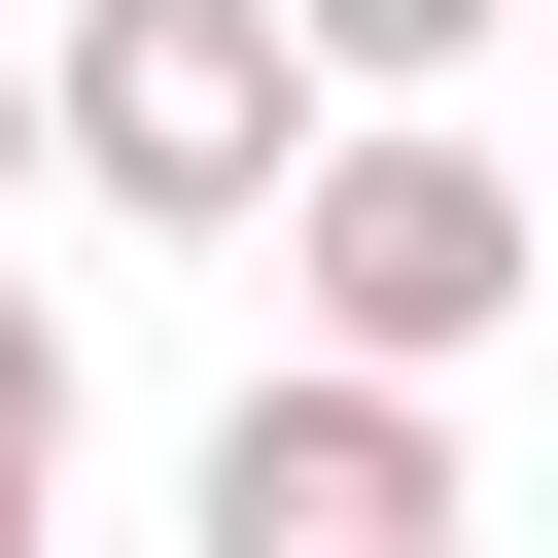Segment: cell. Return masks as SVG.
<instances>
[{
  "instance_id": "2",
  "label": "cell",
  "mask_w": 558,
  "mask_h": 558,
  "mask_svg": "<svg viewBox=\"0 0 558 558\" xmlns=\"http://www.w3.org/2000/svg\"><path fill=\"white\" fill-rule=\"evenodd\" d=\"M35 174H70V209H140V244H244V209L314 174L279 0H70V35H35Z\"/></svg>"
},
{
  "instance_id": "3",
  "label": "cell",
  "mask_w": 558,
  "mask_h": 558,
  "mask_svg": "<svg viewBox=\"0 0 558 558\" xmlns=\"http://www.w3.org/2000/svg\"><path fill=\"white\" fill-rule=\"evenodd\" d=\"M209 558H453V418H418V384H314V349H279V384L209 418Z\"/></svg>"
},
{
  "instance_id": "5",
  "label": "cell",
  "mask_w": 558,
  "mask_h": 558,
  "mask_svg": "<svg viewBox=\"0 0 558 558\" xmlns=\"http://www.w3.org/2000/svg\"><path fill=\"white\" fill-rule=\"evenodd\" d=\"M35 523H70V314L0 279V558H35Z\"/></svg>"
},
{
  "instance_id": "1",
  "label": "cell",
  "mask_w": 558,
  "mask_h": 558,
  "mask_svg": "<svg viewBox=\"0 0 558 558\" xmlns=\"http://www.w3.org/2000/svg\"><path fill=\"white\" fill-rule=\"evenodd\" d=\"M244 244H279V349H314V384H418V418H453V384L523 349V279H558V244H523V174H488L453 105L314 140V174L244 209Z\"/></svg>"
},
{
  "instance_id": "6",
  "label": "cell",
  "mask_w": 558,
  "mask_h": 558,
  "mask_svg": "<svg viewBox=\"0 0 558 558\" xmlns=\"http://www.w3.org/2000/svg\"><path fill=\"white\" fill-rule=\"evenodd\" d=\"M0 174H35V35H0Z\"/></svg>"
},
{
  "instance_id": "4",
  "label": "cell",
  "mask_w": 558,
  "mask_h": 558,
  "mask_svg": "<svg viewBox=\"0 0 558 558\" xmlns=\"http://www.w3.org/2000/svg\"><path fill=\"white\" fill-rule=\"evenodd\" d=\"M488 35H523V0H279V70H349V105H453Z\"/></svg>"
}]
</instances>
